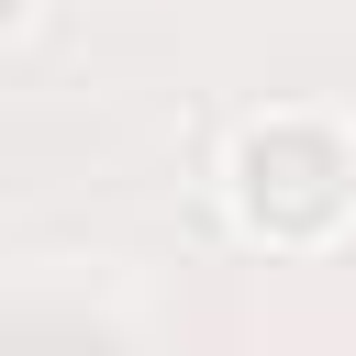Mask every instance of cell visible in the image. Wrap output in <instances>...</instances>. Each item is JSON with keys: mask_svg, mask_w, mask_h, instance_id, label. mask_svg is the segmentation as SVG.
<instances>
[{"mask_svg": "<svg viewBox=\"0 0 356 356\" xmlns=\"http://www.w3.org/2000/svg\"><path fill=\"white\" fill-rule=\"evenodd\" d=\"M356 200V145L323 122V111H267L245 122L234 145V211L267 234V245H323Z\"/></svg>", "mask_w": 356, "mask_h": 356, "instance_id": "6da1fadb", "label": "cell"}, {"mask_svg": "<svg viewBox=\"0 0 356 356\" xmlns=\"http://www.w3.org/2000/svg\"><path fill=\"white\" fill-rule=\"evenodd\" d=\"M22 11H33V0H0V44H11V33H22Z\"/></svg>", "mask_w": 356, "mask_h": 356, "instance_id": "7a4b0ae2", "label": "cell"}]
</instances>
